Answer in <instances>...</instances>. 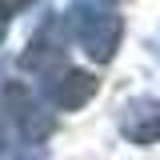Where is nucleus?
Segmentation results:
<instances>
[{"mask_svg": "<svg viewBox=\"0 0 160 160\" xmlns=\"http://www.w3.org/2000/svg\"><path fill=\"white\" fill-rule=\"evenodd\" d=\"M64 24L72 28V36L80 40L88 60L108 64L116 56L120 36H124V20H120L112 0H72L68 12H64Z\"/></svg>", "mask_w": 160, "mask_h": 160, "instance_id": "nucleus-1", "label": "nucleus"}, {"mask_svg": "<svg viewBox=\"0 0 160 160\" xmlns=\"http://www.w3.org/2000/svg\"><path fill=\"white\" fill-rule=\"evenodd\" d=\"M60 64H64V20L44 16L40 28L32 32V40H28V48L20 52V68L48 80V76H56Z\"/></svg>", "mask_w": 160, "mask_h": 160, "instance_id": "nucleus-2", "label": "nucleus"}, {"mask_svg": "<svg viewBox=\"0 0 160 160\" xmlns=\"http://www.w3.org/2000/svg\"><path fill=\"white\" fill-rule=\"evenodd\" d=\"M4 108H8V116L16 120V132H20L24 144H40V140L52 132V116L32 100V92L20 80H8L4 84Z\"/></svg>", "mask_w": 160, "mask_h": 160, "instance_id": "nucleus-3", "label": "nucleus"}, {"mask_svg": "<svg viewBox=\"0 0 160 160\" xmlns=\"http://www.w3.org/2000/svg\"><path fill=\"white\" fill-rule=\"evenodd\" d=\"M100 80L92 72H84V68H60L56 76L44 80V100L60 108V112H72V108H84L88 100L96 96Z\"/></svg>", "mask_w": 160, "mask_h": 160, "instance_id": "nucleus-4", "label": "nucleus"}, {"mask_svg": "<svg viewBox=\"0 0 160 160\" xmlns=\"http://www.w3.org/2000/svg\"><path fill=\"white\" fill-rule=\"evenodd\" d=\"M120 136L128 144H156L160 140V96H132L120 108Z\"/></svg>", "mask_w": 160, "mask_h": 160, "instance_id": "nucleus-5", "label": "nucleus"}, {"mask_svg": "<svg viewBox=\"0 0 160 160\" xmlns=\"http://www.w3.org/2000/svg\"><path fill=\"white\" fill-rule=\"evenodd\" d=\"M36 0H0V28L8 24V16H20V8H28Z\"/></svg>", "mask_w": 160, "mask_h": 160, "instance_id": "nucleus-6", "label": "nucleus"}, {"mask_svg": "<svg viewBox=\"0 0 160 160\" xmlns=\"http://www.w3.org/2000/svg\"><path fill=\"white\" fill-rule=\"evenodd\" d=\"M4 144H8V132H4V120H0V152H4Z\"/></svg>", "mask_w": 160, "mask_h": 160, "instance_id": "nucleus-7", "label": "nucleus"}, {"mask_svg": "<svg viewBox=\"0 0 160 160\" xmlns=\"http://www.w3.org/2000/svg\"><path fill=\"white\" fill-rule=\"evenodd\" d=\"M0 40H4V28H0Z\"/></svg>", "mask_w": 160, "mask_h": 160, "instance_id": "nucleus-8", "label": "nucleus"}]
</instances>
